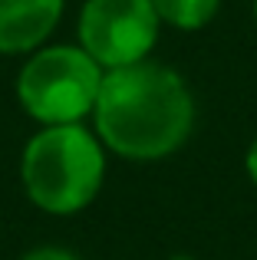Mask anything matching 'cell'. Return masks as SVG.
Returning a JSON list of instances; mask_svg holds the SVG:
<instances>
[{"label": "cell", "mask_w": 257, "mask_h": 260, "mask_svg": "<svg viewBox=\"0 0 257 260\" xmlns=\"http://www.w3.org/2000/svg\"><path fill=\"white\" fill-rule=\"evenodd\" d=\"M195 122L198 102L188 79L175 66L145 59L103 76L89 125L109 155L152 165L188 145Z\"/></svg>", "instance_id": "1"}, {"label": "cell", "mask_w": 257, "mask_h": 260, "mask_svg": "<svg viewBox=\"0 0 257 260\" xmlns=\"http://www.w3.org/2000/svg\"><path fill=\"white\" fill-rule=\"evenodd\" d=\"M109 152L92 125H40L20 152V188L50 217H76L103 194Z\"/></svg>", "instance_id": "2"}, {"label": "cell", "mask_w": 257, "mask_h": 260, "mask_svg": "<svg viewBox=\"0 0 257 260\" xmlns=\"http://www.w3.org/2000/svg\"><path fill=\"white\" fill-rule=\"evenodd\" d=\"M106 70L79 43H46L23 56L13 95L37 125H83L92 119Z\"/></svg>", "instance_id": "3"}, {"label": "cell", "mask_w": 257, "mask_h": 260, "mask_svg": "<svg viewBox=\"0 0 257 260\" xmlns=\"http://www.w3.org/2000/svg\"><path fill=\"white\" fill-rule=\"evenodd\" d=\"M162 30L152 0H83L76 13V43L106 73L152 59Z\"/></svg>", "instance_id": "4"}, {"label": "cell", "mask_w": 257, "mask_h": 260, "mask_svg": "<svg viewBox=\"0 0 257 260\" xmlns=\"http://www.w3.org/2000/svg\"><path fill=\"white\" fill-rule=\"evenodd\" d=\"M66 0H0V56H30L53 43Z\"/></svg>", "instance_id": "5"}, {"label": "cell", "mask_w": 257, "mask_h": 260, "mask_svg": "<svg viewBox=\"0 0 257 260\" xmlns=\"http://www.w3.org/2000/svg\"><path fill=\"white\" fill-rule=\"evenodd\" d=\"M162 26L178 33H198L218 17L221 0H152Z\"/></svg>", "instance_id": "6"}, {"label": "cell", "mask_w": 257, "mask_h": 260, "mask_svg": "<svg viewBox=\"0 0 257 260\" xmlns=\"http://www.w3.org/2000/svg\"><path fill=\"white\" fill-rule=\"evenodd\" d=\"M20 260H79V254L70 247H59V244H37V247H30Z\"/></svg>", "instance_id": "7"}, {"label": "cell", "mask_w": 257, "mask_h": 260, "mask_svg": "<svg viewBox=\"0 0 257 260\" xmlns=\"http://www.w3.org/2000/svg\"><path fill=\"white\" fill-rule=\"evenodd\" d=\"M244 175L257 188V135L251 139V145H247V152H244Z\"/></svg>", "instance_id": "8"}, {"label": "cell", "mask_w": 257, "mask_h": 260, "mask_svg": "<svg viewBox=\"0 0 257 260\" xmlns=\"http://www.w3.org/2000/svg\"><path fill=\"white\" fill-rule=\"evenodd\" d=\"M251 17H254V23H257V0H251Z\"/></svg>", "instance_id": "9"}, {"label": "cell", "mask_w": 257, "mask_h": 260, "mask_svg": "<svg viewBox=\"0 0 257 260\" xmlns=\"http://www.w3.org/2000/svg\"><path fill=\"white\" fill-rule=\"evenodd\" d=\"M172 260H191V257H188V254H175Z\"/></svg>", "instance_id": "10"}]
</instances>
